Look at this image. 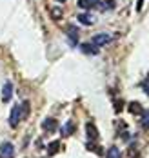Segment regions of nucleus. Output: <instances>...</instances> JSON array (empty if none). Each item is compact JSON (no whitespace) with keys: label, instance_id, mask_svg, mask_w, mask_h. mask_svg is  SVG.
Listing matches in <instances>:
<instances>
[{"label":"nucleus","instance_id":"f257e3e1","mask_svg":"<svg viewBox=\"0 0 149 158\" xmlns=\"http://www.w3.org/2000/svg\"><path fill=\"white\" fill-rule=\"evenodd\" d=\"M15 156V145L11 142H4L0 145V158H13Z\"/></svg>","mask_w":149,"mask_h":158},{"label":"nucleus","instance_id":"f03ea898","mask_svg":"<svg viewBox=\"0 0 149 158\" xmlns=\"http://www.w3.org/2000/svg\"><path fill=\"white\" fill-rule=\"evenodd\" d=\"M97 48H102V46H107L109 42H111V36L107 35V33H98V35H95L93 36V40H91Z\"/></svg>","mask_w":149,"mask_h":158},{"label":"nucleus","instance_id":"7ed1b4c3","mask_svg":"<svg viewBox=\"0 0 149 158\" xmlns=\"http://www.w3.org/2000/svg\"><path fill=\"white\" fill-rule=\"evenodd\" d=\"M20 118H22V113H20V106H15L13 109H11V116H9V126L11 127H17L18 122H20Z\"/></svg>","mask_w":149,"mask_h":158},{"label":"nucleus","instance_id":"20e7f679","mask_svg":"<svg viewBox=\"0 0 149 158\" xmlns=\"http://www.w3.org/2000/svg\"><path fill=\"white\" fill-rule=\"evenodd\" d=\"M42 129L48 131V133H55V131L58 129V124H56L55 118H46V120L42 122Z\"/></svg>","mask_w":149,"mask_h":158},{"label":"nucleus","instance_id":"39448f33","mask_svg":"<svg viewBox=\"0 0 149 158\" xmlns=\"http://www.w3.org/2000/svg\"><path fill=\"white\" fill-rule=\"evenodd\" d=\"M11 95H13V85H11V82H6L2 87V102H9Z\"/></svg>","mask_w":149,"mask_h":158},{"label":"nucleus","instance_id":"423d86ee","mask_svg":"<svg viewBox=\"0 0 149 158\" xmlns=\"http://www.w3.org/2000/svg\"><path fill=\"white\" fill-rule=\"evenodd\" d=\"M127 109H129L131 114H136V116H140V114L144 113V107H142V104H140V102H129Z\"/></svg>","mask_w":149,"mask_h":158},{"label":"nucleus","instance_id":"0eeeda50","mask_svg":"<svg viewBox=\"0 0 149 158\" xmlns=\"http://www.w3.org/2000/svg\"><path fill=\"white\" fill-rule=\"evenodd\" d=\"M85 136L89 140H97L98 138V131H97V127L93 124H85Z\"/></svg>","mask_w":149,"mask_h":158},{"label":"nucleus","instance_id":"6e6552de","mask_svg":"<svg viewBox=\"0 0 149 158\" xmlns=\"http://www.w3.org/2000/svg\"><path fill=\"white\" fill-rule=\"evenodd\" d=\"M80 49H82V53H85V55H97V53H98V48H97L93 42H91V44H82Z\"/></svg>","mask_w":149,"mask_h":158},{"label":"nucleus","instance_id":"1a4fd4ad","mask_svg":"<svg viewBox=\"0 0 149 158\" xmlns=\"http://www.w3.org/2000/svg\"><path fill=\"white\" fill-rule=\"evenodd\" d=\"M67 36L71 40V46H77L78 44V33H77L75 27H67Z\"/></svg>","mask_w":149,"mask_h":158},{"label":"nucleus","instance_id":"9d476101","mask_svg":"<svg viewBox=\"0 0 149 158\" xmlns=\"http://www.w3.org/2000/svg\"><path fill=\"white\" fill-rule=\"evenodd\" d=\"M107 158H122V153H120V149L113 145V147H109V151H107Z\"/></svg>","mask_w":149,"mask_h":158},{"label":"nucleus","instance_id":"9b49d317","mask_svg":"<svg viewBox=\"0 0 149 158\" xmlns=\"http://www.w3.org/2000/svg\"><path fill=\"white\" fill-rule=\"evenodd\" d=\"M78 6L84 9H91V7H97V0H80Z\"/></svg>","mask_w":149,"mask_h":158},{"label":"nucleus","instance_id":"f8f14e48","mask_svg":"<svg viewBox=\"0 0 149 158\" xmlns=\"http://www.w3.org/2000/svg\"><path fill=\"white\" fill-rule=\"evenodd\" d=\"M58 147H60V143H58V140L51 142V143H49V147H48V155H49V156H53V155H56V153H58Z\"/></svg>","mask_w":149,"mask_h":158},{"label":"nucleus","instance_id":"ddd939ff","mask_svg":"<svg viewBox=\"0 0 149 158\" xmlns=\"http://www.w3.org/2000/svg\"><path fill=\"white\" fill-rule=\"evenodd\" d=\"M73 131H75V124H73V122H67L66 126L62 127V135H64V136H69Z\"/></svg>","mask_w":149,"mask_h":158},{"label":"nucleus","instance_id":"4468645a","mask_svg":"<svg viewBox=\"0 0 149 158\" xmlns=\"http://www.w3.org/2000/svg\"><path fill=\"white\" fill-rule=\"evenodd\" d=\"M78 20H80L82 24H87V26H91V24H93V18L87 15V13H82V15H78Z\"/></svg>","mask_w":149,"mask_h":158},{"label":"nucleus","instance_id":"2eb2a0df","mask_svg":"<svg viewBox=\"0 0 149 158\" xmlns=\"http://www.w3.org/2000/svg\"><path fill=\"white\" fill-rule=\"evenodd\" d=\"M20 113H22V118H27V114H29V102H27V100L22 104V107H20Z\"/></svg>","mask_w":149,"mask_h":158},{"label":"nucleus","instance_id":"dca6fc26","mask_svg":"<svg viewBox=\"0 0 149 158\" xmlns=\"http://www.w3.org/2000/svg\"><path fill=\"white\" fill-rule=\"evenodd\" d=\"M142 127L144 129H149V111H146V113H142Z\"/></svg>","mask_w":149,"mask_h":158},{"label":"nucleus","instance_id":"f3484780","mask_svg":"<svg viewBox=\"0 0 149 158\" xmlns=\"http://www.w3.org/2000/svg\"><path fill=\"white\" fill-rule=\"evenodd\" d=\"M51 13H53V18H60L62 16V9H51Z\"/></svg>","mask_w":149,"mask_h":158},{"label":"nucleus","instance_id":"a211bd4d","mask_svg":"<svg viewBox=\"0 0 149 158\" xmlns=\"http://www.w3.org/2000/svg\"><path fill=\"white\" fill-rule=\"evenodd\" d=\"M144 93L149 96V82H146V84H144Z\"/></svg>","mask_w":149,"mask_h":158},{"label":"nucleus","instance_id":"6ab92c4d","mask_svg":"<svg viewBox=\"0 0 149 158\" xmlns=\"http://www.w3.org/2000/svg\"><path fill=\"white\" fill-rule=\"evenodd\" d=\"M115 109H116V113H118V111L122 109V104H120V100H118V102L115 104Z\"/></svg>","mask_w":149,"mask_h":158},{"label":"nucleus","instance_id":"aec40b11","mask_svg":"<svg viewBox=\"0 0 149 158\" xmlns=\"http://www.w3.org/2000/svg\"><path fill=\"white\" fill-rule=\"evenodd\" d=\"M142 9V0H138V6H136V11H140Z\"/></svg>","mask_w":149,"mask_h":158},{"label":"nucleus","instance_id":"412c9836","mask_svg":"<svg viewBox=\"0 0 149 158\" xmlns=\"http://www.w3.org/2000/svg\"><path fill=\"white\" fill-rule=\"evenodd\" d=\"M56 2H66V0H56Z\"/></svg>","mask_w":149,"mask_h":158}]
</instances>
